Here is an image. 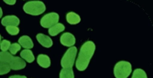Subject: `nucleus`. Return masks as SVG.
Masks as SVG:
<instances>
[{"mask_svg":"<svg viewBox=\"0 0 153 78\" xmlns=\"http://www.w3.org/2000/svg\"><path fill=\"white\" fill-rule=\"evenodd\" d=\"M95 45L92 41H87L83 44L80 49V53L76 61V68L79 71H85L94 54Z\"/></svg>","mask_w":153,"mask_h":78,"instance_id":"obj_1","label":"nucleus"},{"mask_svg":"<svg viewBox=\"0 0 153 78\" xmlns=\"http://www.w3.org/2000/svg\"><path fill=\"white\" fill-rule=\"evenodd\" d=\"M0 61L7 63L12 70H21L26 67V62L21 57L14 56L8 52H0Z\"/></svg>","mask_w":153,"mask_h":78,"instance_id":"obj_2","label":"nucleus"},{"mask_svg":"<svg viewBox=\"0 0 153 78\" xmlns=\"http://www.w3.org/2000/svg\"><path fill=\"white\" fill-rule=\"evenodd\" d=\"M23 10L25 13L31 16H39L44 13L46 6L43 2L41 1H30L24 5Z\"/></svg>","mask_w":153,"mask_h":78,"instance_id":"obj_3","label":"nucleus"},{"mask_svg":"<svg viewBox=\"0 0 153 78\" xmlns=\"http://www.w3.org/2000/svg\"><path fill=\"white\" fill-rule=\"evenodd\" d=\"M131 72V64L127 61L118 62L114 67V74L116 78H128Z\"/></svg>","mask_w":153,"mask_h":78,"instance_id":"obj_4","label":"nucleus"},{"mask_svg":"<svg viewBox=\"0 0 153 78\" xmlns=\"http://www.w3.org/2000/svg\"><path fill=\"white\" fill-rule=\"evenodd\" d=\"M76 55L77 48L75 46H72L69 48L61 61V66H62V68H72L75 61Z\"/></svg>","mask_w":153,"mask_h":78,"instance_id":"obj_5","label":"nucleus"},{"mask_svg":"<svg viewBox=\"0 0 153 78\" xmlns=\"http://www.w3.org/2000/svg\"><path fill=\"white\" fill-rule=\"evenodd\" d=\"M59 15L57 13H50V14L45 15L40 20L41 27L44 28H51L54 25H56L59 21Z\"/></svg>","mask_w":153,"mask_h":78,"instance_id":"obj_6","label":"nucleus"},{"mask_svg":"<svg viewBox=\"0 0 153 78\" xmlns=\"http://www.w3.org/2000/svg\"><path fill=\"white\" fill-rule=\"evenodd\" d=\"M20 21L19 18L16 16H7L2 18L1 24L4 27H19Z\"/></svg>","mask_w":153,"mask_h":78,"instance_id":"obj_7","label":"nucleus"},{"mask_svg":"<svg viewBox=\"0 0 153 78\" xmlns=\"http://www.w3.org/2000/svg\"><path fill=\"white\" fill-rule=\"evenodd\" d=\"M60 40H61V44L62 46H70V47H72L75 44V37L71 33H64L61 36Z\"/></svg>","mask_w":153,"mask_h":78,"instance_id":"obj_8","label":"nucleus"},{"mask_svg":"<svg viewBox=\"0 0 153 78\" xmlns=\"http://www.w3.org/2000/svg\"><path fill=\"white\" fill-rule=\"evenodd\" d=\"M36 37H37L38 42L42 46L47 47V48L52 46V44H53L52 40L51 39V37H49L48 35H45L44 34H38Z\"/></svg>","mask_w":153,"mask_h":78,"instance_id":"obj_9","label":"nucleus"},{"mask_svg":"<svg viewBox=\"0 0 153 78\" xmlns=\"http://www.w3.org/2000/svg\"><path fill=\"white\" fill-rule=\"evenodd\" d=\"M19 43L20 46H23L25 49H31L33 47V42L31 38L27 35H23L19 39Z\"/></svg>","mask_w":153,"mask_h":78,"instance_id":"obj_10","label":"nucleus"},{"mask_svg":"<svg viewBox=\"0 0 153 78\" xmlns=\"http://www.w3.org/2000/svg\"><path fill=\"white\" fill-rule=\"evenodd\" d=\"M37 61L39 66L43 68H48L51 66V59L46 55H39L37 58Z\"/></svg>","mask_w":153,"mask_h":78,"instance_id":"obj_11","label":"nucleus"},{"mask_svg":"<svg viewBox=\"0 0 153 78\" xmlns=\"http://www.w3.org/2000/svg\"><path fill=\"white\" fill-rule=\"evenodd\" d=\"M64 29H65V27L62 24L57 23L56 25H54L53 27L49 28V34H50V35L55 36V35H57L59 33H61L62 31H63Z\"/></svg>","mask_w":153,"mask_h":78,"instance_id":"obj_12","label":"nucleus"},{"mask_svg":"<svg viewBox=\"0 0 153 78\" xmlns=\"http://www.w3.org/2000/svg\"><path fill=\"white\" fill-rule=\"evenodd\" d=\"M66 20L69 24L76 25L81 22V17L77 14H75L74 12H70V13H68L66 16Z\"/></svg>","mask_w":153,"mask_h":78,"instance_id":"obj_13","label":"nucleus"},{"mask_svg":"<svg viewBox=\"0 0 153 78\" xmlns=\"http://www.w3.org/2000/svg\"><path fill=\"white\" fill-rule=\"evenodd\" d=\"M20 57L24 61H27V63H32L34 61V56H33L32 52L30 49L22 50L21 53H20Z\"/></svg>","mask_w":153,"mask_h":78,"instance_id":"obj_14","label":"nucleus"},{"mask_svg":"<svg viewBox=\"0 0 153 78\" xmlns=\"http://www.w3.org/2000/svg\"><path fill=\"white\" fill-rule=\"evenodd\" d=\"M60 78H74V74L72 68H62L60 73Z\"/></svg>","mask_w":153,"mask_h":78,"instance_id":"obj_15","label":"nucleus"},{"mask_svg":"<svg viewBox=\"0 0 153 78\" xmlns=\"http://www.w3.org/2000/svg\"><path fill=\"white\" fill-rule=\"evenodd\" d=\"M9 71H10V67L8 64L5 62L0 61V75L6 74L9 73Z\"/></svg>","mask_w":153,"mask_h":78,"instance_id":"obj_16","label":"nucleus"},{"mask_svg":"<svg viewBox=\"0 0 153 78\" xmlns=\"http://www.w3.org/2000/svg\"><path fill=\"white\" fill-rule=\"evenodd\" d=\"M132 78H148L147 74L142 69H136L133 72Z\"/></svg>","mask_w":153,"mask_h":78,"instance_id":"obj_17","label":"nucleus"},{"mask_svg":"<svg viewBox=\"0 0 153 78\" xmlns=\"http://www.w3.org/2000/svg\"><path fill=\"white\" fill-rule=\"evenodd\" d=\"M8 50H9V53L12 56H14L20 50V46H19V44H12V45H10V47Z\"/></svg>","mask_w":153,"mask_h":78,"instance_id":"obj_18","label":"nucleus"},{"mask_svg":"<svg viewBox=\"0 0 153 78\" xmlns=\"http://www.w3.org/2000/svg\"><path fill=\"white\" fill-rule=\"evenodd\" d=\"M6 30L11 35H16L19 33V28L18 27H7Z\"/></svg>","mask_w":153,"mask_h":78,"instance_id":"obj_19","label":"nucleus"},{"mask_svg":"<svg viewBox=\"0 0 153 78\" xmlns=\"http://www.w3.org/2000/svg\"><path fill=\"white\" fill-rule=\"evenodd\" d=\"M10 42L8 40H3L1 41V44H0V48H1L2 52H7V50L10 47Z\"/></svg>","mask_w":153,"mask_h":78,"instance_id":"obj_20","label":"nucleus"},{"mask_svg":"<svg viewBox=\"0 0 153 78\" xmlns=\"http://www.w3.org/2000/svg\"><path fill=\"white\" fill-rule=\"evenodd\" d=\"M5 4H7V5H15L16 4V0H5Z\"/></svg>","mask_w":153,"mask_h":78,"instance_id":"obj_21","label":"nucleus"},{"mask_svg":"<svg viewBox=\"0 0 153 78\" xmlns=\"http://www.w3.org/2000/svg\"><path fill=\"white\" fill-rule=\"evenodd\" d=\"M9 78H27L24 75H11Z\"/></svg>","mask_w":153,"mask_h":78,"instance_id":"obj_22","label":"nucleus"},{"mask_svg":"<svg viewBox=\"0 0 153 78\" xmlns=\"http://www.w3.org/2000/svg\"><path fill=\"white\" fill-rule=\"evenodd\" d=\"M2 15H3V11H2V8L0 7V18L2 17Z\"/></svg>","mask_w":153,"mask_h":78,"instance_id":"obj_23","label":"nucleus"},{"mask_svg":"<svg viewBox=\"0 0 153 78\" xmlns=\"http://www.w3.org/2000/svg\"><path fill=\"white\" fill-rule=\"evenodd\" d=\"M0 44H1V35H0Z\"/></svg>","mask_w":153,"mask_h":78,"instance_id":"obj_24","label":"nucleus"}]
</instances>
